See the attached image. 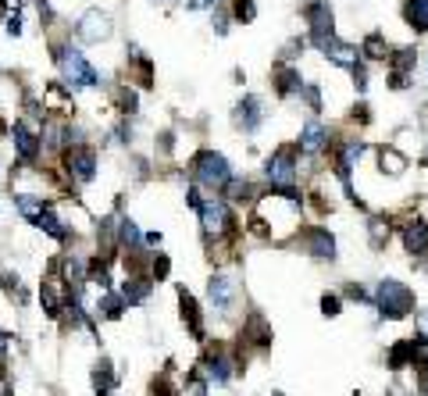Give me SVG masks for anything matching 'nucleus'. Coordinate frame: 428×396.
<instances>
[{
  "label": "nucleus",
  "mask_w": 428,
  "mask_h": 396,
  "mask_svg": "<svg viewBox=\"0 0 428 396\" xmlns=\"http://www.w3.org/2000/svg\"><path fill=\"white\" fill-rule=\"evenodd\" d=\"M54 61L61 68V82L68 89H93L100 86V72L86 61V54L72 43H54Z\"/></svg>",
  "instance_id": "1"
},
{
  "label": "nucleus",
  "mask_w": 428,
  "mask_h": 396,
  "mask_svg": "<svg viewBox=\"0 0 428 396\" xmlns=\"http://www.w3.org/2000/svg\"><path fill=\"white\" fill-rule=\"evenodd\" d=\"M193 175H196V182L207 186V190H225V186L236 179L232 168H229V161H225L218 150H200V154L193 157Z\"/></svg>",
  "instance_id": "2"
},
{
  "label": "nucleus",
  "mask_w": 428,
  "mask_h": 396,
  "mask_svg": "<svg viewBox=\"0 0 428 396\" xmlns=\"http://www.w3.org/2000/svg\"><path fill=\"white\" fill-rule=\"evenodd\" d=\"M374 304H379L382 318L400 321V318H407L414 311V293L403 286V282H396V278H382L379 293H374Z\"/></svg>",
  "instance_id": "3"
},
{
  "label": "nucleus",
  "mask_w": 428,
  "mask_h": 396,
  "mask_svg": "<svg viewBox=\"0 0 428 396\" xmlns=\"http://www.w3.org/2000/svg\"><path fill=\"white\" fill-rule=\"evenodd\" d=\"M264 175H268V182H272V190H279L286 197H296V190H293L296 186V154L289 147L272 154L268 164H264Z\"/></svg>",
  "instance_id": "4"
},
{
  "label": "nucleus",
  "mask_w": 428,
  "mask_h": 396,
  "mask_svg": "<svg viewBox=\"0 0 428 396\" xmlns=\"http://www.w3.org/2000/svg\"><path fill=\"white\" fill-rule=\"evenodd\" d=\"M200 221H203L207 240H222V236H229V233L236 229V218H232L229 204L218 200V197H210V200L200 204Z\"/></svg>",
  "instance_id": "5"
},
{
  "label": "nucleus",
  "mask_w": 428,
  "mask_h": 396,
  "mask_svg": "<svg viewBox=\"0 0 428 396\" xmlns=\"http://www.w3.org/2000/svg\"><path fill=\"white\" fill-rule=\"evenodd\" d=\"M207 300H210V307L218 311L222 318H229L236 311V300H239L236 278L232 275H210V282H207Z\"/></svg>",
  "instance_id": "6"
},
{
  "label": "nucleus",
  "mask_w": 428,
  "mask_h": 396,
  "mask_svg": "<svg viewBox=\"0 0 428 396\" xmlns=\"http://www.w3.org/2000/svg\"><path fill=\"white\" fill-rule=\"evenodd\" d=\"M307 22H310V43L317 50H325L332 39H336V25H332V8L325 0H314L307 8Z\"/></svg>",
  "instance_id": "7"
},
{
  "label": "nucleus",
  "mask_w": 428,
  "mask_h": 396,
  "mask_svg": "<svg viewBox=\"0 0 428 396\" xmlns=\"http://www.w3.org/2000/svg\"><path fill=\"white\" fill-rule=\"evenodd\" d=\"M111 32H115L111 15L100 11V8L86 11V15L79 18V25H75V36H79L82 43H103V39H111Z\"/></svg>",
  "instance_id": "8"
},
{
  "label": "nucleus",
  "mask_w": 428,
  "mask_h": 396,
  "mask_svg": "<svg viewBox=\"0 0 428 396\" xmlns=\"http://www.w3.org/2000/svg\"><path fill=\"white\" fill-rule=\"evenodd\" d=\"M65 172L75 182H93L96 179V154H93V147H72V150H65Z\"/></svg>",
  "instance_id": "9"
},
{
  "label": "nucleus",
  "mask_w": 428,
  "mask_h": 396,
  "mask_svg": "<svg viewBox=\"0 0 428 396\" xmlns=\"http://www.w3.org/2000/svg\"><path fill=\"white\" fill-rule=\"evenodd\" d=\"M11 136H15V150H18V157L32 164V161L39 157V147H43V132H36L29 118H18V122H15V129H11Z\"/></svg>",
  "instance_id": "10"
},
{
  "label": "nucleus",
  "mask_w": 428,
  "mask_h": 396,
  "mask_svg": "<svg viewBox=\"0 0 428 396\" xmlns=\"http://www.w3.org/2000/svg\"><path fill=\"white\" fill-rule=\"evenodd\" d=\"M236 125L243 129V132H257L260 129V122H264V100L260 97H243L239 104H236Z\"/></svg>",
  "instance_id": "11"
},
{
  "label": "nucleus",
  "mask_w": 428,
  "mask_h": 396,
  "mask_svg": "<svg viewBox=\"0 0 428 396\" xmlns=\"http://www.w3.org/2000/svg\"><path fill=\"white\" fill-rule=\"evenodd\" d=\"M400 240H403V250H407V254H414V257L428 254V221H421V218L407 221Z\"/></svg>",
  "instance_id": "12"
},
{
  "label": "nucleus",
  "mask_w": 428,
  "mask_h": 396,
  "mask_svg": "<svg viewBox=\"0 0 428 396\" xmlns=\"http://www.w3.org/2000/svg\"><path fill=\"white\" fill-rule=\"evenodd\" d=\"M303 243H307V254H314L321 261H332L336 257V240H332L329 229H310Z\"/></svg>",
  "instance_id": "13"
},
{
  "label": "nucleus",
  "mask_w": 428,
  "mask_h": 396,
  "mask_svg": "<svg viewBox=\"0 0 428 396\" xmlns=\"http://www.w3.org/2000/svg\"><path fill=\"white\" fill-rule=\"evenodd\" d=\"M325 58L329 61H336V65H343V68H360V50L357 47H350V43H343V39H332L329 47H325Z\"/></svg>",
  "instance_id": "14"
},
{
  "label": "nucleus",
  "mask_w": 428,
  "mask_h": 396,
  "mask_svg": "<svg viewBox=\"0 0 428 396\" xmlns=\"http://www.w3.org/2000/svg\"><path fill=\"white\" fill-rule=\"evenodd\" d=\"M360 154H364V143H360V140H346V143L339 147V154H336V172H339L343 182L350 179V172H353V164L360 161Z\"/></svg>",
  "instance_id": "15"
},
{
  "label": "nucleus",
  "mask_w": 428,
  "mask_h": 396,
  "mask_svg": "<svg viewBox=\"0 0 428 396\" xmlns=\"http://www.w3.org/2000/svg\"><path fill=\"white\" fill-rule=\"evenodd\" d=\"M150 290H153V278H150V275H129V278L122 282L125 304H143V300L150 297Z\"/></svg>",
  "instance_id": "16"
},
{
  "label": "nucleus",
  "mask_w": 428,
  "mask_h": 396,
  "mask_svg": "<svg viewBox=\"0 0 428 396\" xmlns=\"http://www.w3.org/2000/svg\"><path fill=\"white\" fill-rule=\"evenodd\" d=\"M325 143H329V129L321 125V122H307V125H303V132H300V150L317 154V150H325Z\"/></svg>",
  "instance_id": "17"
},
{
  "label": "nucleus",
  "mask_w": 428,
  "mask_h": 396,
  "mask_svg": "<svg viewBox=\"0 0 428 396\" xmlns=\"http://www.w3.org/2000/svg\"><path fill=\"white\" fill-rule=\"evenodd\" d=\"M275 89H279V97H296V93H303L300 72L289 68V65H279V68H275Z\"/></svg>",
  "instance_id": "18"
},
{
  "label": "nucleus",
  "mask_w": 428,
  "mask_h": 396,
  "mask_svg": "<svg viewBox=\"0 0 428 396\" xmlns=\"http://www.w3.org/2000/svg\"><path fill=\"white\" fill-rule=\"evenodd\" d=\"M243 339H250L253 347H272V328H268V321L260 314H250L243 325Z\"/></svg>",
  "instance_id": "19"
},
{
  "label": "nucleus",
  "mask_w": 428,
  "mask_h": 396,
  "mask_svg": "<svg viewBox=\"0 0 428 396\" xmlns=\"http://www.w3.org/2000/svg\"><path fill=\"white\" fill-rule=\"evenodd\" d=\"M179 307H182V321L189 325V332H193L196 339H203V318H200V307H196V300H193L186 290H179Z\"/></svg>",
  "instance_id": "20"
},
{
  "label": "nucleus",
  "mask_w": 428,
  "mask_h": 396,
  "mask_svg": "<svg viewBox=\"0 0 428 396\" xmlns=\"http://www.w3.org/2000/svg\"><path fill=\"white\" fill-rule=\"evenodd\" d=\"M403 18H407V25L414 32H428V0H407Z\"/></svg>",
  "instance_id": "21"
},
{
  "label": "nucleus",
  "mask_w": 428,
  "mask_h": 396,
  "mask_svg": "<svg viewBox=\"0 0 428 396\" xmlns=\"http://www.w3.org/2000/svg\"><path fill=\"white\" fill-rule=\"evenodd\" d=\"M389 368H393V371L414 368V339H400V343L389 350Z\"/></svg>",
  "instance_id": "22"
},
{
  "label": "nucleus",
  "mask_w": 428,
  "mask_h": 396,
  "mask_svg": "<svg viewBox=\"0 0 428 396\" xmlns=\"http://www.w3.org/2000/svg\"><path fill=\"white\" fill-rule=\"evenodd\" d=\"M360 54H364L367 61H386V58H389V43L382 39V32H371V36H364Z\"/></svg>",
  "instance_id": "23"
},
{
  "label": "nucleus",
  "mask_w": 428,
  "mask_h": 396,
  "mask_svg": "<svg viewBox=\"0 0 428 396\" xmlns=\"http://www.w3.org/2000/svg\"><path fill=\"white\" fill-rule=\"evenodd\" d=\"M122 311H125V297L122 293H111V290H107L100 297V304H96V314L100 318H122Z\"/></svg>",
  "instance_id": "24"
},
{
  "label": "nucleus",
  "mask_w": 428,
  "mask_h": 396,
  "mask_svg": "<svg viewBox=\"0 0 428 396\" xmlns=\"http://www.w3.org/2000/svg\"><path fill=\"white\" fill-rule=\"evenodd\" d=\"M36 225H39V229H43L46 236H54V240H68V225H65L58 214H54V211H43Z\"/></svg>",
  "instance_id": "25"
},
{
  "label": "nucleus",
  "mask_w": 428,
  "mask_h": 396,
  "mask_svg": "<svg viewBox=\"0 0 428 396\" xmlns=\"http://www.w3.org/2000/svg\"><path fill=\"white\" fill-rule=\"evenodd\" d=\"M18 211H22V214H25V218H29V221L36 225V221H39V214H43V211H50V204H46L43 197L22 193V197H18Z\"/></svg>",
  "instance_id": "26"
},
{
  "label": "nucleus",
  "mask_w": 428,
  "mask_h": 396,
  "mask_svg": "<svg viewBox=\"0 0 428 396\" xmlns=\"http://www.w3.org/2000/svg\"><path fill=\"white\" fill-rule=\"evenodd\" d=\"M379 161H382V172H389V175H400L403 168H407V157L396 147H382L379 150Z\"/></svg>",
  "instance_id": "27"
},
{
  "label": "nucleus",
  "mask_w": 428,
  "mask_h": 396,
  "mask_svg": "<svg viewBox=\"0 0 428 396\" xmlns=\"http://www.w3.org/2000/svg\"><path fill=\"white\" fill-rule=\"evenodd\" d=\"M93 385H96V392L100 396H107L115 389V371H111V361H100L96 368H93Z\"/></svg>",
  "instance_id": "28"
},
{
  "label": "nucleus",
  "mask_w": 428,
  "mask_h": 396,
  "mask_svg": "<svg viewBox=\"0 0 428 396\" xmlns=\"http://www.w3.org/2000/svg\"><path fill=\"white\" fill-rule=\"evenodd\" d=\"M118 243L129 247L132 254H136V247L143 243V236H139V229H136V221H132V218H122V221H118Z\"/></svg>",
  "instance_id": "29"
},
{
  "label": "nucleus",
  "mask_w": 428,
  "mask_h": 396,
  "mask_svg": "<svg viewBox=\"0 0 428 396\" xmlns=\"http://www.w3.org/2000/svg\"><path fill=\"white\" fill-rule=\"evenodd\" d=\"M115 100H118V111H122V115H136V111H139V97H136V89H129V86H118V89H115Z\"/></svg>",
  "instance_id": "30"
},
{
  "label": "nucleus",
  "mask_w": 428,
  "mask_h": 396,
  "mask_svg": "<svg viewBox=\"0 0 428 396\" xmlns=\"http://www.w3.org/2000/svg\"><path fill=\"white\" fill-rule=\"evenodd\" d=\"M225 193H229V200H236V204H243V200H250V197H253V190H250V182H246V179H232V182L225 186Z\"/></svg>",
  "instance_id": "31"
},
{
  "label": "nucleus",
  "mask_w": 428,
  "mask_h": 396,
  "mask_svg": "<svg viewBox=\"0 0 428 396\" xmlns=\"http://www.w3.org/2000/svg\"><path fill=\"white\" fill-rule=\"evenodd\" d=\"M386 240H389V221H386V218H374V221H371V243L382 247Z\"/></svg>",
  "instance_id": "32"
},
{
  "label": "nucleus",
  "mask_w": 428,
  "mask_h": 396,
  "mask_svg": "<svg viewBox=\"0 0 428 396\" xmlns=\"http://www.w3.org/2000/svg\"><path fill=\"white\" fill-rule=\"evenodd\" d=\"M168 271H172V261H168L165 254H157V257L150 261V278L160 282V278H168Z\"/></svg>",
  "instance_id": "33"
},
{
  "label": "nucleus",
  "mask_w": 428,
  "mask_h": 396,
  "mask_svg": "<svg viewBox=\"0 0 428 396\" xmlns=\"http://www.w3.org/2000/svg\"><path fill=\"white\" fill-rule=\"evenodd\" d=\"M232 15H236L239 22H253V18H257L253 0H236V4H232Z\"/></svg>",
  "instance_id": "34"
},
{
  "label": "nucleus",
  "mask_w": 428,
  "mask_h": 396,
  "mask_svg": "<svg viewBox=\"0 0 428 396\" xmlns=\"http://www.w3.org/2000/svg\"><path fill=\"white\" fill-rule=\"evenodd\" d=\"M321 311H325V318H336L343 311V300L336 293H325V297H321Z\"/></svg>",
  "instance_id": "35"
},
{
  "label": "nucleus",
  "mask_w": 428,
  "mask_h": 396,
  "mask_svg": "<svg viewBox=\"0 0 428 396\" xmlns=\"http://www.w3.org/2000/svg\"><path fill=\"white\" fill-rule=\"evenodd\" d=\"M182 396H207V385H203V378H189V385L182 389Z\"/></svg>",
  "instance_id": "36"
},
{
  "label": "nucleus",
  "mask_w": 428,
  "mask_h": 396,
  "mask_svg": "<svg viewBox=\"0 0 428 396\" xmlns=\"http://www.w3.org/2000/svg\"><path fill=\"white\" fill-rule=\"evenodd\" d=\"M303 97H307L310 111H317V107H321V93H317V86H307V89H303Z\"/></svg>",
  "instance_id": "37"
},
{
  "label": "nucleus",
  "mask_w": 428,
  "mask_h": 396,
  "mask_svg": "<svg viewBox=\"0 0 428 396\" xmlns=\"http://www.w3.org/2000/svg\"><path fill=\"white\" fill-rule=\"evenodd\" d=\"M414 328H417V335H421V339H428V311H421V314L414 318Z\"/></svg>",
  "instance_id": "38"
},
{
  "label": "nucleus",
  "mask_w": 428,
  "mask_h": 396,
  "mask_svg": "<svg viewBox=\"0 0 428 396\" xmlns=\"http://www.w3.org/2000/svg\"><path fill=\"white\" fill-rule=\"evenodd\" d=\"M214 32H218V36L229 32V15H214Z\"/></svg>",
  "instance_id": "39"
},
{
  "label": "nucleus",
  "mask_w": 428,
  "mask_h": 396,
  "mask_svg": "<svg viewBox=\"0 0 428 396\" xmlns=\"http://www.w3.org/2000/svg\"><path fill=\"white\" fill-rule=\"evenodd\" d=\"M8 36H22V18H18V15L8 18Z\"/></svg>",
  "instance_id": "40"
},
{
  "label": "nucleus",
  "mask_w": 428,
  "mask_h": 396,
  "mask_svg": "<svg viewBox=\"0 0 428 396\" xmlns=\"http://www.w3.org/2000/svg\"><path fill=\"white\" fill-rule=\"evenodd\" d=\"M4 354H8V335L0 332V364H4Z\"/></svg>",
  "instance_id": "41"
},
{
  "label": "nucleus",
  "mask_w": 428,
  "mask_h": 396,
  "mask_svg": "<svg viewBox=\"0 0 428 396\" xmlns=\"http://www.w3.org/2000/svg\"><path fill=\"white\" fill-rule=\"evenodd\" d=\"M157 4H175V0H157Z\"/></svg>",
  "instance_id": "42"
},
{
  "label": "nucleus",
  "mask_w": 428,
  "mask_h": 396,
  "mask_svg": "<svg viewBox=\"0 0 428 396\" xmlns=\"http://www.w3.org/2000/svg\"><path fill=\"white\" fill-rule=\"evenodd\" d=\"M207 4H210V8H214V4H218V0H207Z\"/></svg>",
  "instance_id": "43"
},
{
  "label": "nucleus",
  "mask_w": 428,
  "mask_h": 396,
  "mask_svg": "<svg viewBox=\"0 0 428 396\" xmlns=\"http://www.w3.org/2000/svg\"><path fill=\"white\" fill-rule=\"evenodd\" d=\"M0 15H4V4H0Z\"/></svg>",
  "instance_id": "44"
},
{
  "label": "nucleus",
  "mask_w": 428,
  "mask_h": 396,
  "mask_svg": "<svg viewBox=\"0 0 428 396\" xmlns=\"http://www.w3.org/2000/svg\"><path fill=\"white\" fill-rule=\"evenodd\" d=\"M272 396H282V392H272Z\"/></svg>",
  "instance_id": "45"
}]
</instances>
